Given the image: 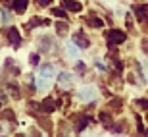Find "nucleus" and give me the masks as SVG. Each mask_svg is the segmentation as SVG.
I'll return each mask as SVG.
<instances>
[{"instance_id":"f257e3e1","label":"nucleus","mask_w":148,"mask_h":137,"mask_svg":"<svg viewBox=\"0 0 148 137\" xmlns=\"http://www.w3.org/2000/svg\"><path fill=\"white\" fill-rule=\"evenodd\" d=\"M108 43L110 44H119V43H125L127 35L123 33V31H117V29H112V31H108Z\"/></svg>"},{"instance_id":"f03ea898","label":"nucleus","mask_w":148,"mask_h":137,"mask_svg":"<svg viewBox=\"0 0 148 137\" xmlns=\"http://www.w3.org/2000/svg\"><path fill=\"white\" fill-rule=\"evenodd\" d=\"M135 14H137L138 21H148V4L135 6Z\"/></svg>"},{"instance_id":"7ed1b4c3","label":"nucleus","mask_w":148,"mask_h":137,"mask_svg":"<svg viewBox=\"0 0 148 137\" xmlns=\"http://www.w3.org/2000/svg\"><path fill=\"white\" fill-rule=\"evenodd\" d=\"M8 37H10L12 44H14V48H17V46H19V43H21V39H19V31H17L16 27H10V29H8Z\"/></svg>"},{"instance_id":"20e7f679","label":"nucleus","mask_w":148,"mask_h":137,"mask_svg":"<svg viewBox=\"0 0 148 137\" xmlns=\"http://www.w3.org/2000/svg\"><path fill=\"white\" fill-rule=\"evenodd\" d=\"M12 10L17 12V14H23L27 10V0H14L12 2Z\"/></svg>"},{"instance_id":"39448f33","label":"nucleus","mask_w":148,"mask_h":137,"mask_svg":"<svg viewBox=\"0 0 148 137\" xmlns=\"http://www.w3.org/2000/svg\"><path fill=\"white\" fill-rule=\"evenodd\" d=\"M62 6H64L66 10H71V12H79V10H81V4H79L77 0H64Z\"/></svg>"},{"instance_id":"423d86ee","label":"nucleus","mask_w":148,"mask_h":137,"mask_svg":"<svg viewBox=\"0 0 148 137\" xmlns=\"http://www.w3.org/2000/svg\"><path fill=\"white\" fill-rule=\"evenodd\" d=\"M73 41H75V44H79V46H83V48H87V46H88V41L85 39V35H83L81 31H79V33H75Z\"/></svg>"},{"instance_id":"0eeeda50","label":"nucleus","mask_w":148,"mask_h":137,"mask_svg":"<svg viewBox=\"0 0 148 137\" xmlns=\"http://www.w3.org/2000/svg\"><path fill=\"white\" fill-rule=\"evenodd\" d=\"M40 108H42L46 114H50V112L56 108V104H54V100H52V99H46V100L42 102V106H40Z\"/></svg>"},{"instance_id":"6e6552de","label":"nucleus","mask_w":148,"mask_h":137,"mask_svg":"<svg viewBox=\"0 0 148 137\" xmlns=\"http://www.w3.org/2000/svg\"><path fill=\"white\" fill-rule=\"evenodd\" d=\"M52 75H54V68H52V66H42V68H40V77H42V79L52 77Z\"/></svg>"},{"instance_id":"1a4fd4ad","label":"nucleus","mask_w":148,"mask_h":137,"mask_svg":"<svg viewBox=\"0 0 148 137\" xmlns=\"http://www.w3.org/2000/svg\"><path fill=\"white\" fill-rule=\"evenodd\" d=\"M88 23H90L92 27H102V25H104V21H102L100 17H96L94 14H90V16H88Z\"/></svg>"},{"instance_id":"9d476101","label":"nucleus","mask_w":148,"mask_h":137,"mask_svg":"<svg viewBox=\"0 0 148 137\" xmlns=\"http://www.w3.org/2000/svg\"><path fill=\"white\" fill-rule=\"evenodd\" d=\"M100 120L104 122L106 127H112V116L108 114V112H100Z\"/></svg>"},{"instance_id":"9b49d317","label":"nucleus","mask_w":148,"mask_h":137,"mask_svg":"<svg viewBox=\"0 0 148 137\" xmlns=\"http://www.w3.org/2000/svg\"><path fill=\"white\" fill-rule=\"evenodd\" d=\"M52 14H54L56 17H66V10H60V8H54Z\"/></svg>"},{"instance_id":"f8f14e48","label":"nucleus","mask_w":148,"mask_h":137,"mask_svg":"<svg viewBox=\"0 0 148 137\" xmlns=\"http://www.w3.org/2000/svg\"><path fill=\"white\" fill-rule=\"evenodd\" d=\"M88 122H90V118H83V120L79 122V126H77V127H79V131H81V129H85V127H87V124H88Z\"/></svg>"},{"instance_id":"ddd939ff","label":"nucleus","mask_w":148,"mask_h":137,"mask_svg":"<svg viewBox=\"0 0 148 137\" xmlns=\"http://www.w3.org/2000/svg\"><path fill=\"white\" fill-rule=\"evenodd\" d=\"M67 83H69V75H67V73H62L60 75V85H67Z\"/></svg>"},{"instance_id":"4468645a","label":"nucleus","mask_w":148,"mask_h":137,"mask_svg":"<svg viewBox=\"0 0 148 137\" xmlns=\"http://www.w3.org/2000/svg\"><path fill=\"white\" fill-rule=\"evenodd\" d=\"M42 23V19H38V17H33L31 21H29V27H37V25H40Z\"/></svg>"},{"instance_id":"2eb2a0df","label":"nucleus","mask_w":148,"mask_h":137,"mask_svg":"<svg viewBox=\"0 0 148 137\" xmlns=\"http://www.w3.org/2000/svg\"><path fill=\"white\" fill-rule=\"evenodd\" d=\"M29 60H31V64H33V66H37V64H38V54H31V58H29Z\"/></svg>"},{"instance_id":"dca6fc26","label":"nucleus","mask_w":148,"mask_h":137,"mask_svg":"<svg viewBox=\"0 0 148 137\" xmlns=\"http://www.w3.org/2000/svg\"><path fill=\"white\" fill-rule=\"evenodd\" d=\"M77 71H79V73H85V64H83V62L77 64Z\"/></svg>"},{"instance_id":"f3484780","label":"nucleus","mask_w":148,"mask_h":137,"mask_svg":"<svg viewBox=\"0 0 148 137\" xmlns=\"http://www.w3.org/2000/svg\"><path fill=\"white\" fill-rule=\"evenodd\" d=\"M38 6H50V0H35Z\"/></svg>"},{"instance_id":"a211bd4d","label":"nucleus","mask_w":148,"mask_h":137,"mask_svg":"<svg viewBox=\"0 0 148 137\" xmlns=\"http://www.w3.org/2000/svg\"><path fill=\"white\" fill-rule=\"evenodd\" d=\"M137 104H138V106H143V108H148V100H144V99H140Z\"/></svg>"},{"instance_id":"6ab92c4d","label":"nucleus","mask_w":148,"mask_h":137,"mask_svg":"<svg viewBox=\"0 0 148 137\" xmlns=\"http://www.w3.org/2000/svg\"><path fill=\"white\" fill-rule=\"evenodd\" d=\"M64 31H67V25L60 23V25H58V33H64Z\"/></svg>"}]
</instances>
